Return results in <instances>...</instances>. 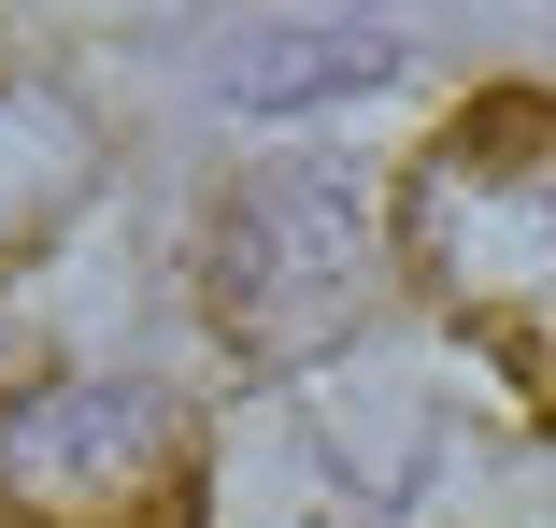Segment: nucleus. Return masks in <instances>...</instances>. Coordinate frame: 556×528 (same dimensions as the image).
<instances>
[{
    "instance_id": "1",
    "label": "nucleus",
    "mask_w": 556,
    "mask_h": 528,
    "mask_svg": "<svg viewBox=\"0 0 556 528\" xmlns=\"http://www.w3.org/2000/svg\"><path fill=\"white\" fill-rule=\"evenodd\" d=\"M400 257L556 429V100L485 86L400 186Z\"/></svg>"
},
{
    "instance_id": "2",
    "label": "nucleus",
    "mask_w": 556,
    "mask_h": 528,
    "mask_svg": "<svg viewBox=\"0 0 556 528\" xmlns=\"http://www.w3.org/2000/svg\"><path fill=\"white\" fill-rule=\"evenodd\" d=\"M386 300V200L343 158H271L214 200V243H200V314L214 343L300 372V357H343Z\"/></svg>"
},
{
    "instance_id": "3",
    "label": "nucleus",
    "mask_w": 556,
    "mask_h": 528,
    "mask_svg": "<svg viewBox=\"0 0 556 528\" xmlns=\"http://www.w3.org/2000/svg\"><path fill=\"white\" fill-rule=\"evenodd\" d=\"M0 528H200V414L129 372L0 400Z\"/></svg>"
},
{
    "instance_id": "4",
    "label": "nucleus",
    "mask_w": 556,
    "mask_h": 528,
    "mask_svg": "<svg viewBox=\"0 0 556 528\" xmlns=\"http://www.w3.org/2000/svg\"><path fill=\"white\" fill-rule=\"evenodd\" d=\"M86 186H100V129L72 115L58 86H15V72H0V257H29Z\"/></svg>"
},
{
    "instance_id": "5",
    "label": "nucleus",
    "mask_w": 556,
    "mask_h": 528,
    "mask_svg": "<svg viewBox=\"0 0 556 528\" xmlns=\"http://www.w3.org/2000/svg\"><path fill=\"white\" fill-rule=\"evenodd\" d=\"M243 100H343V86H386V43L371 29H257L229 58Z\"/></svg>"
}]
</instances>
